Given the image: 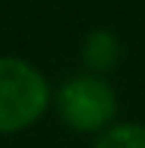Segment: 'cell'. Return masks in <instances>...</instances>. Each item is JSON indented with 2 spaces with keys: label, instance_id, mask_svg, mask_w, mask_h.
Masks as SVG:
<instances>
[{
  "label": "cell",
  "instance_id": "cell-2",
  "mask_svg": "<svg viewBox=\"0 0 145 148\" xmlns=\"http://www.w3.org/2000/svg\"><path fill=\"white\" fill-rule=\"evenodd\" d=\"M51 106L72 133L100 136L103 130L118 124V91L106 76L79 73L64 79L51 94Z\"/></svg>",
  "mask_w": 145,
  "mask_h": 148
},
{
  "label": "cell",
  "instance_id": "cell-1",
  "mask_svg": "<svg viewBox=\"0 0 145 148\" xmlns=\"http://www.w3.org/2000/svg\"><path fill=\"white\" fill-rule=\"evenodd\" d=\"M55 88L45 73L18 55H0V136H15L42 121Z\"/></svg>",
  "mask_w": 145,
  "mask_h": 148
},
{
  "label": "cell",
  "instance_id": "cell-3",
  "mask_svg": "<svg viewBox=\"0 0 145 148\" xmlns=\"http://www.w3.org/2000/svg\"><path fill=\"white\" fill-rule=\"evenodd\" d=\"M121 55H124L121 51V39L112 30H106V27L91 30L88 36H85V42H82V60H85V66H88V73H94V76H106L109 70H115Z\"/></svg>",
  "mask_w": 145,
  "mask_h": 148
},
{
  "label": "cell",
  "instance_id": "cell-4",
  "mask_svg": "<svg viewBox=\"0 0 145 148\" xmlns=\"http://www.w3.org/2000/svg\"><path fill=\"white\" fill-rule=\"evenodd\" d=\"M91 148H145V124L139 121H118L100 136H94Z\"/></svg>",
  "mask_w": 145,
  "mask_h": 148
}]
</instances>
